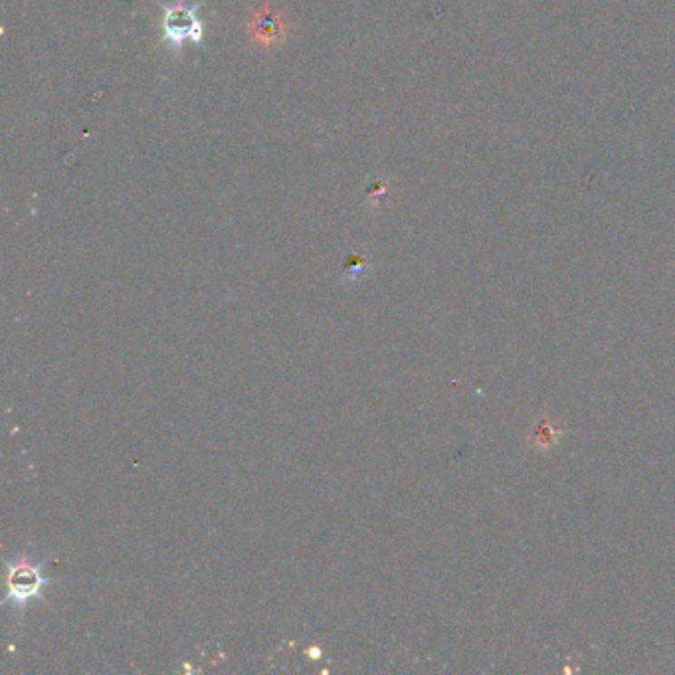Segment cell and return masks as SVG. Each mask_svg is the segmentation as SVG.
<instances>
[{
    "mask_svg": "<svg viewBox=\"0 0 675 675\" xmlns=\"http://www.w3.org/2000/svg\"><path fill=\"white\" fill-rule=\"evenodd\" d=\"M10 592L8 601H13L15 606H22L28 598L36 596L40 592V586L44 584V579L40 576V566L32 564H10Z\"/></svg>",
    "mask_w": 675,
    "mask_h": 675,
    "instance_id": "cell-2",
    "label": "cell"
},
{
    "mask_svg": "<svg viewBox=\"0 0 675 675\" xmlns=\"http://www.w3.org/2000/svg\"><path fill=\"white\" fill-rule=\"evenodd\" d=\"M201 5L177 3V5H162V30H165V40L171 44V48L181 50L184 42L199 44L204 38V22L199 16Z\"/></svg>",
    "mask_w": 675,
    "mask_h": 675,
    "instance_id": "cell-1",
    "label": "cell"
},
{
    "mask_svg": "<svg viewBox=\"0 0 675 675\" xmlns=\"http://www.w3.org/2000/svg\"><path fill=\"white\" fill-rule=\"evenodd\" d=\"M254 32H256V38L268 40V42L281 38V20H279V16H276L274 13H269V10H264V13L256 15Z\"/></svg>",
    "mask_w": 675,
    "mask_h": 675,
    "instance_id": "cell-3",
    "label": "cell"
}]
</instances>
